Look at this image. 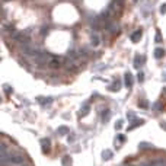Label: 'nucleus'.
<instances>
[{"instance_id":"obj_1","label":"nucleus","mask_w":166,"mask_h":166,"mask_svg":"<svg viewBox=\"0 0 166 166\" xmlns=\"http://www.w3.org/2000/svg\"><path fill=\"white\" fill-rule=\"evenodd\" d=\"M51 58H53V55H50L48 53L41 51V50H37V51H35V54H34V60H35V63H37L38 66H45V64H50Z\"/></svg>"},{"instance_id":"obj_2","label":"nucleus","mask_w":166,"mask_h":166,"mask_svg":"<svg viewBox=\"0 0 166 166\" xmlns=\"http://www.w3.org/2000/svg\"><path fill=\"white\" fill-rule=\"evenodd\" d=\"M144 63H146V57L144 55H136L134 57V66H136V69H140Z\"/></svg>"},{"instance_id":"obj_3","label":"nucleus","mask_w":166,"mask_h":166,"mask_svg":"<svg viewBox=\"0 0 166 166\" xmlns=\"http://www.w3.org/2000/svg\"><path fill=\"white\" fill-rule=\"evenodd\" d=\"M124 79H125V86L127 88H133V74L127 72L124 74Z\"/></svg>"},{"instance_id":"obj_4","label":"nucleus","mask_w":166,"mask_h":166,"mask_svg":"<svg viewBox=\"0 0 166 166\" xmlns=\"http://www.w3.org/2000/svg\"><path fill=\"white\" fill-rule=\"evenodd\" d=\"M141 35H143V32H141V29H137L136 32H133L131 35H130V39H131L133 42H137L138 39L141 38Z\"/></svg>"},{"instance_id":"obj_5","label":"nucleus","mask_w":166,"mask_h":166,"mask_svg":"<svg viewBox=\"0 0 166 166\" xmlns=\"http://www.w3.org/2000/svg\"><path fill=\"white\" fill-rule=\"evenodd\" d=\"M99 42H101V39H99V37H98V34L93 32L92 35H90V44L93 45V47H98Z\"/></svg>"},{"instance_id":"obj_6","label":"nucleus","mask_w":166,"mask_h":166,"mask_svg":"<svg viewBox=\"0 0 166 166\" xmlns=\"http://www.w3.org/2000/svg\"><path fill=\"white\" fill-rule=\"evenodd\" d=\"M60 64H61V58H60V57H53V58H51L50 66L53 67V69H57Z\"/></svg>"},{"instance_id":"obj_7","label":"nucleus","mask_w":166,"mask_h":166,"mask_svg":"<svg viewBox=\"0 0 166 166\" xmlns=\"http://www.w3.org/2000/svg\"><path fill=\"white\" fill-rule=\"evenodd\" d=\"M89 111H90V105H89V104H83V106L80 108V117L88 115Z\"/></svg>"},{"instance_id":"obj_8","label":"nucleus","mask_w":166,"mask_h":166,"mask_svg":"<svg viewBox=\"0 0 166 166\" xmlns=\"http://www.w3.org/2000/svg\"><path fill=\"white\" fill-rule=\"evenodd\" d=\"M112 152H111V150H108V149H105L104 150V152H102V159H104V160H109V159H112Z\"/></svg>"},{"instance_id":"obj_9","label":"nucleus","mask_w":166,"mask_h":166,"mask_svg":"<svg viewBox=\"0 0 166 166\" xmlns=\"http://www.w3.org/2000/svg\"><path fill=\"white\" fill-rule=\"evenodd\" d=\"M57 133L60 134V136H66V134H70V130L67 125H61L58 130H57Z\"/></svg>"},{"instance_id":"obj_10","label":"nucleus","mask_w":166,"mask_h":166,"mask_svg":"<svg viewBox=\"0 0 166 166\" xmlns=\"http://www.w3.org/2000/svg\"><path fill=\"white\" fill-rule=\"evenodd\" d=\"M163 55H165V50H163V48H160V47H157V48L155 50V57L157 58V60H159V58H162Z\"/></svg>"},{"instance_id":"obj_11","label":"nucleus","mask_w":166,"mask_h":166,"mask_svg":"<svg viewBox=\"0 0 166 166\" xmlns=\"http://www.w3.org/2000/svg\"><path fill=\"white\" fill-rule=\"evenodd\" d=\"M111 118V111L109 109H105L104 112H102V121L104 122H108Z\"/></svg>"},{"instance_id":"obj_12","label":"nucleus","mask_w":166,"mask_h":166,"mask_svg":"<svg viewBox=\"0 0 166 166\" xmlns=\"http://www.w3.org/2000/svg\"><path fill=\"white\" fill-rule=\"evenodd\" d=\"M37 99H38V101H41V104L44 105V104H50L51 101H53V98H44V96H38Z\"/></svg>"},{"instance_id":"obj_13","label":"nucleus","mask_w":166,"mask_h":166,"mask_svg":"<svg viewBox=\"0 0 166 166\" xmlns=\"http://www.w3.org/2000/svg\"><path fill=\"white\" fill-rule=\"evenodd\" d=\"M121 88V82H120V80H117V82H114V85H112V86H111V90H114V92H115V90H118V89Z\"/></svg>"},{"instance_id":"obj_14","label":"nucleus","mask_w":166,"mask_h":166,"mask_svg":"<svg viewBox=\"0 0 166 166\" xmlns=\"http://www.w3.org/2000/svg\"><path fill=\"white\" fill-rule=\"evenodd\" d=\"M92 28H93L95 31H98V29H99V28H101L99 19H93V21H92Z\"/></svg>"},{"instance_id":"obj_15","label":"nucleus","mask_w":166,"mask_h":166,"mask_svg":"<svg viewBox=\"0 0 166 166\" xmlns=\"http://www.w3.org/2000/svg\"><path fill=\"white\" fill-rule=\"evenodd\" d=\"M72 163V159L69 157V156H66V157H63V166H69Z\"/></svg>"},{"instance_id":"obj_16","label":"nucleus","mask_w":166,"mask_h":166,"mask_svg":"<svg viewBox=\"0 0 166 166\" xmlns=\"http://www.w3.org/2000/svg\"><path fill=\"white\" fill-rule=\"evenodd\" d=\"M138 147H140V149H143V147H150V149H153V146H152L150 143H140L138 144Z\"/></svg>"},{"instance_id":"obj_17","label":"nucleus","mask_w":166,"mask_h":166,"mask_svg":"<svg viewBox=\"0 0 166 166\" xmlns=\"http://www.w3.org/2000/svg\"><path fill=\"white\" fill-rule=\"evenodd\" d=\"M127 118L130 120V121H136V115H134V112H128Z\"/></svg>"},{"instance_id":"obj_18","label":"nucleus","mask_w":166,"mask_h":166,"mask_svg":"<svg viewBox=\"0 0 166 166\" xmlns=\"http://www.w3.org/2000/svg\"><path fill=\"white\" fill-rule=\"evenodd\" d=\"M39 141H41L42 146H45V144H47V146H50V140H48V138H41Z\"/></svg>"},{"instance_id":"obj_19","label":"nucleus","mask_w":166,"mask_h":166,"mask_svg":"<svg viewBox=\"0 0 166 166\" xmlns=\"http://www.w3.org/2000/svg\"><path fill=\"white\" fill-rule=\"evenodd\" d=\"M137 77H138V82H143V80H144V73H143V72H140V73H138Z\"/></svg>"},{"instance_id":"obj_20","label":"nucleus","mask_w":166,"mask_h":166,"mask_svg":"<svg viewBox=\"0 0 166 166\" xmlns=\"http://www.w3.org/2000/svg\"><path fill=\"white\" fill-rule=\"evenodd\" d=\"M160 13L163 15V13H166V3H163V5L160 6Z\"/></svg>"},{"instance_id":"obj_21","label":"nucleus","mask_w":166,"mask_h":166,"mask_svg":"<svg viewBox=\"0 0 166 166\" xmlns=\"http://www.w3.org/2000/svg\"><path fill=\"white\" fill-rule=\"evenodd\" d=\"M121 127H122V120H120V121L115 124V128H117V130H120Z\"/></svg>"},{"instance_id":"obj_22","label":"nucleus","mask_w":166,"mask_h":166,"mask_svg":"<svg viewBox=\"0 0 166 166\" xmlns=\"http://www.w3.org/2000/svg\"><path fill=\"white\" fill-rule=\"evenodd\" d=\"M138 106H141V108H147V104H146V101H141V102H138Z\"/></svg>"},{"instance_id":"obj_23","label":"nucleus","mask_w":166,"mask_h":166,"mask_svg":"<svg viewBox=\"0 0 166 166\" xmlns=\"http://www.w3.org/2000/svg\"><path fill=\"white\" fill-rule=\"evenodd\" d=\"M159 108H160V104H159V102H156L155 105L152 106V109H159Z\"/></svg>"},{"instance_id":"obj_24","label":"nucleus","mask_w":166,"mask_h":166,"mask_svg":"<svg viewBox=\"0 0 166 166\" xmlns=\"http://www.w3.org/2000/svg\"><path fill=\"white\" fill-rule=\"evenodd\" d=\"M117 137H118V140H120V141H124V140H125V137H124L122 134H118Z\"/></svg>"},{"instance_id":"obj_25","label":"nucleus","mask_w":166,"mask_h":166,"mask_svg":"<svg viewBox=\"0 0 166 166\" xmlns=\"http://www.w3.org/2000/svg\"><path fill=\"white\" fill-rule=\"evenodd\" d=\"M155 41H156V42H160V34H159V32H157V35H156Z\"/></svg>"},{"instance_id":"obj_26","label":"nucleus","mask_w":166,"mask_h":166,"mask_svg":"<svg viewBox=\"0 0 166 166\" xmlns=\"http://www.w3.org/2000/svg\"><path fill=\"white\" fill-rule=\"evenodd\" d=\"M73 137H74V136H70V134H69V137H67V140H69V143H70V141H72V143L74 141V138H73Z\"/></svg>"},{"instance_id":"obj_27","label":"nucleus","mask_w":166,"mask_h":166,"mask_svg":"<svg viewBox=\"0 0 166 166\" xmlns=\"http://www.w3.org/2000/svg\"><path fill=\"white\" fill-rule=\"evenodd\" d=\"M133 2H134V3H137V2H138V0H133Z\"/></svg>"},{"instance_id":"obj_28","label":"nucleus","mask_w":166,"mask_h":166,"mask_svg":"<svg viewBox=\"0 0 166 166\" xmlns=\"http://www.w3.org/2000/svg\"><path fill=\"white\" fill-rule=\"evenodd\" d=\"M141 166H152V165H141Z\"/></svg>"},{"instance_id":"obj_29","label":"nucleus","mask_w":166,"mask_h":166,"mask_svg":"<svg viewBox=\"0 0 166 166\" xmlns=\"http://www.w3.org/2000/svg\"><path fill=\"white\" fill-rule=\"evenodd\" d=\"M120 2H122V0H120Z\"/></svg>"}]
</instances>
